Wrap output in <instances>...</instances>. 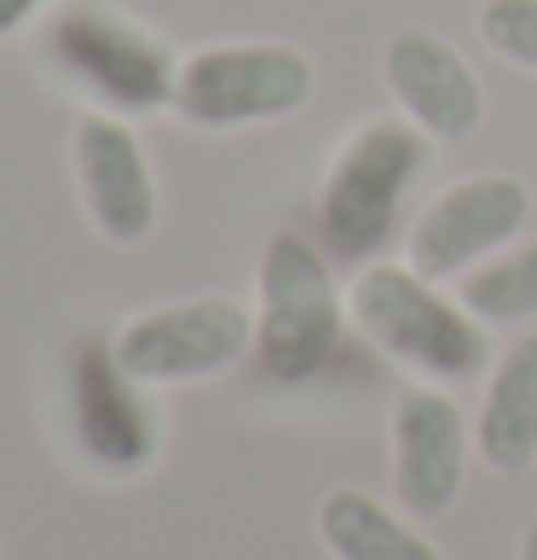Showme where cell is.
Wrapping results in <instances>:
<instances>
[{
	"instance_id": "7c38bea8",
	"label": "cell",
	"mask_w": 537,
	"mask_h": 560,
	"mask_svg": "<svg viewBox=\"0 0 537 560\" xmlns=\"http://www.w3.org/2000/svg\"><path fill=\"white\" fill-rule=\"evenodd\" d=\"M474 451L491 474H521L537 456V336H521L486 376Z\"/></svg>"
},
{
	"instance_id": "30bf717a",
	"label": "cell",
	"mask_w": 537,
	"mask_h": 560,
	"mask_svg": "<svg viewBox=\"0 0 537 560\" xmlns=\"http://www.w3.org/2000/svg\"><path fill=\"white\" fill-rule=\"evenodd\" d=\"M382 81L399 116H410L433 144L468 139L486 121V93L474 65L433 30H399L382 47Z\"/></svg>"
},
{
	"instance_id": "3957f363",
	"label": "cell",
	"mask_w": 537,
	"mask_h": 560,
	"mask_svg": "<svg viewBox=\"0 0 537 560\" xmlns=\"http://www.w3.org/2000/svg\"><path fill=\"white\" fill-rule=\"evenodd\" d=\"M347 318V295L336 283L329 248L306 237H272L260 255V313H255V359L278 382H313L336 359Z\"/></svg>"
},
{
	"instance_id": "ba28073f",
	"label": "cell",
	"mask_w": 537,
	"mask_h": 560,
	"mask_svg": "<svg viewBox=\"0 0 537 560\" xmlns=\"http://www.w3.org/2000/svg\"><path fill=\"white\" fill-rule=\"evenodd\" d=\"M394 503L410 521H440L468 486L474 428L440 382H405L394 393Z\"/></svg>"
},
{
	"instance_id": "5bb4252c",
	"label": "cell",
	"mask_w": 537,
	"mask_h": 560,
	"mask_svg": "<svg viewBox=\"0 0 537 560\" xmlns=\"http://www.w3.org/2000/svg\"><path fill=\"white\" fill-rule=\"evenodd\" d=\"M457 301L486 329L532 324L537 318V237L521 243V248H503V255H491V260H480L474 272H463Z\"/></svg>"
},
{
	"instance_id": "7a4b0ae2",
	"label": "cell",
	"mask_w": 537,
	"mask_h": 560,
	"mask_svg": "<svg viewBox=\"0 0 537 560\" xmlns=\"http://www.w3.org/2000/svg\"><path fill=\"white\" fill-rule=\"evenodd\" d=\"M433 168V139L410 116H370L347 133L318 191L324 248L341 266H364L382 255V243L399 232L410 191Z\"/></svg>"
},
{
	"instance_id": "8992f818",
	"label": "cell",
	"mask_w": 537,
	"mask_h": 560,
	"mask_svg": "<svg viewBox=\"0 0 537 560\" xmlns=\"http://www.w3.org/2000/svg\"><path fill=\"white\" fill-rule=\"evenodd\" d=\"M532 220V185L514 174H463L451 179L405 232V260L422 278L445 283L474 272L480 260L503 255Z\"/></svg>"
},
{
	"instance_id": "e0dca14e",
	"label": "cell",
	"mask_w": 537,
	"mask_h": 560,
	"mask_svg": "<svg viewBox=\"0 0 537 560\" xmlns=\"http://www.w3.org/2000/svg\"><path fill=\"white\" fill-rule=\"evenodd\" d=\"M521 560H537V514H532L526 532H521Z\"/></svg>"
},
{
	"instance_id": "52a82bcc",
	"label": "cell",
	"mask_w": 537,
	"mask_h": 560,
	"mask_svg": "<svg viewBox=\"0 0 537 560\" xmlns=\"http://www.w3.org/2000/svg\"><path fill=\"white\" fill-rule=\"evenodd\" d=\"M255 347V313L232 295L174 301L139 313L116 336V359L133 382H209Z\"/></svg>"
},
{
	"instance_id": "5b68a950",
	"label": "cell",
	"mask_w": 537,
	"mask_h": 560,
	"mask_svg": "<svg viewBox=\"0 0 537 560\" xmlns=\"http://www.w3.org/2000/svg\"><path fill=\"white\" fill-rule=\"evenodd\" d=\"M40 47L75 88H87L110 110L144 116V110L174 105V81H179L174 52L105 7H87V0L65 7L40 35Z\"/></svg>"
},
{
	"instance_id": "8fae6325",
	"label": "cell",
	"mask_w": 537,
	"mask_h": 560,
	"mask_svg": "<svg viewBox=\"0 0 537 560\" xmlns=\"http://www.w3.org/2000/svg\"><path fill=\"white\" fill-rule=\"evenodd\" d=\"M75 174L87 191V214L110 243H139L156 225V185L144 168L139 139L110 116H87L75 128Z\"/></svg>"
},
{
	"instance_id": "9c48e42d",
	"label": "cell",
	"mask_w": 537,
	"mask_h": 560,
	"mask_svg": "<svg viewBox=\"0 0 537 560\" xmlns=\"http://www.w3.org/2000/svg\"><path fill=\"white\" fill-rule=\"evenodd\" d=\"M65 387H70L75 445L87 451L98 468L105 474H133V468L151 463L156 428H151V410H144L139 393H133V376L116 359V341L81 336L70 347Z\"/></svg>"
},
{
	"instance_id": "4fadbf2b",
	"label": "cell",
	"mask_w": 537,
	"mask_h": 560,
	"mask_svg": "<svg viewBox=\"0 0 537 560\" xmlns=\"http://www.w3.org/2000/svg\"><path fill=\"white\" fill-rule=\"evenodd\" d=\"M318 544L329 560H445L428 532L410 526L405 509H387L364 486H336L318 503Z\"/></svg>"
},
{
	"instance_id": "6da1fadb",
	"label": "cell",
	"mask_w": 537,
	"mask_h": 560,
	"mask_svg": "<svg viewBox=\"0 0 537 560\" xmlns=\"http://www.w3.org/2000/svg\"><path fill=\"white\" fill-rule=\"evenodd\" d=\"M347 318L417 382L451 387L474 382L491 364L486 324L463 301L440 295V283L422 278L410 260H364L347 283Z\"/></svg>"
},
{
	"instance_id": "9a60e30c",
	"label": "cell",
	"mask_w": 537,
	"mask_h": 560,
	"mask_svg": "<svg viewBox=\"0 0 537 560\" xmlns=\"http://www.w3.org/2000/svg\"><path fill=\"white\" fill-rule=\"evenodd\" d=\"M480 40L503 65L537 75V0H486L480 7Z\"/></svg>"
},
{
	"instance_id": "277c9868",
	"label": "cell",
	"mask_w": 537,
	"mask_h": 560,
	"mask_svg": "<svg viewBox=\"0 0 537 560\" xmlns=\"http://www.w3.org/2000/svg\"><path fill=\"white\" fill-rule=\"evenodd\" d=\"M318 70L295 40H225L179 65L174 110L191 128H255L306 110Z\"/></svg>"
},
{
	"instance_id": "2e32d148",
	"label": "cell",
	"mask_w": 537,
	"mask_h": 560,
	"mask_svg": "<svg viewBox=\"0 0 537 560\" xmlns=\"http://www.w3.org/2000/svg\"><path fill=\"white\" fill-rule=\"evenodd\" d=\"M40 7V0H0V40H7L17 24H24V18Z\"/></svg>"
}]
</instances>
